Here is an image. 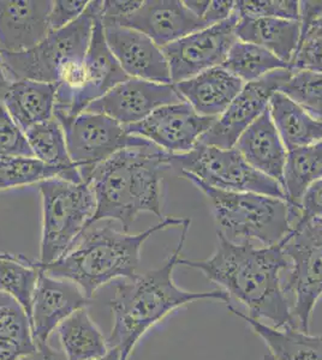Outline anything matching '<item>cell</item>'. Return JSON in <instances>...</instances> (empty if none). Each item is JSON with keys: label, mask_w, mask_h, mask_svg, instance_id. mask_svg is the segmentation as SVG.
<instances>
[{"label": "cell", "mask_w": 322, "mask_h": 360, "mask_svg": "<svg viewBox=\"0 0 322 360\" xmlns=\"http://www.w3.org/2000/svg\"><path fill=\"white\" fill-rule=\"evenodd\" d=\"M51 0H0V52L20 53L39 45L49 29Z\"/></svg>", "instance_id": "cell-19"}, {"label": "cell", "mask_w": 322, "mask_h": 360, "mask_svg": "<svg viewBox=\"0 0 322 360\" xmlns=\"http://www.w3.org/2000/svg\"><path fill=\"white\" fill-rule=\"evenodd\" d=\"M240 15L233 11L228 20L190 34L161 49L168 60L172 84L224 64L236 44Z\"/></svg>", "instance_id": "cell-11"}, {"label": "cell", "mask_w": 322, "mask_h": 360, "mask_svg": "<svg viewBox=\"0 0 322 360\" xmlns=\"http://www.w3.org/2000/svg\"><path fill=\"white\" fill-rule=\"evenodd\" d=\"M175 89L197 115L219 118L244 86L240 78L223 66L204 71L195 77L175 83Z\"/></svg>", "instance_id": "cell-20"}, {"label": "cell", "mask_w": 322, "mask_h": 360, "mask_svg": "<svg viewBox=\"0 0 322 360\" xmlns=\"http://www.w3.org/2000/svg\"><path fill=\"white\" fill-rule=\"evenodd\" d=\"M209 0H201V1H194V0H187V1H184V4H185V6L192 11L195 16L199 17V18H204V15L206 13V11H207V8H209ZM204 21V20H202ZM206 23V22H204Z\"/></svg>", "instance_id": "cell-43"}, {"label": "cell", "mask_w": 322, "mask_h": 360, "mask_svg": "<svg viewBox=\"0 0 322 360\" xmlns=\"http://www.w3.org/2000/svg\"><path fill=\"white\" fill-rule=\"evenodd\" d=\"M57 86L54 83L20 79L10 83L1 103L25 132L37 124L54 118Z\"/></svg>", "instance_id": "cell-22"}, {"label": "cell", "mask_w": 322, "mask_h": 360, "mask_svg": "<svg viewBox=\"0 0 322 360\" xmlns=\"http://www.w3.org/2000/svg\"><path fill=\"white\" fill-rule=\"evenodd\" d=\"M89 3L90 1H87V0H73V1L57 0V1H54L49 20L51 32L66 28V25H71L73 22L76 21L86 11Z\"/></svg>", "instance_id": "cell-36"}, {"label": "cell", "mask_w": 322, "mask_h": 360, "mask_svg": "<svg viewBox=\"0 0 322 360\" xmlns=\"http://www.w3.org/2000/svg\"><path fill=\"white\" fill-rule=\"evenodd\" d=\"M42 234L40 262L42 268L66 255L88 227L97 210L94 193L88 183L63 178L41 181Z\"/></svg>", "instance_id": "cell-7"}, {"label": "cell", "mask_w": 322, "mask_h": 360, "mask_svg": "<svg viewBox=\"0 0 322 360\" xmlns=\"http://www.w3.org/2000/svg\"><path fill=\"white\" fill-rule=\"evenodd\" d=\"M128 78L130 77L123 71L107 46L101 17L99 13L90 39L89 49L82 68L80 82L71 98L66 118L59 124L63 127L69 125L76 117L86 111L90 103L105 96L114 86L127 81Z\"/></svg>", "instance_id": "cell-15"}, {"label": "cell", "mask_w": 322, "mask_h": 360, "mask_svg": "<svg viewBox=\"0 0 322 360\" xmlns=\"http://www.w3.org/2000/svg\"><path fill=\"white\" fill-rule=\"evenodd\" d=\"M184 220L163 217L159 224L137 234L119 232L110 224L90 226L66 255L46 266L44 271L49 276L73 281L90 299L99 287L114 278H134L141 262V248L148 238L170 227L182 226Z\"/></svg>", "instance_id": "cell-4"}, {"label": "cell", "mask_w": 322, "mask_h": 360, "mask_svg": "<svg viewBox=\"0 0 322 360\" xmlns=\"http://www.w3.org/2000/svg\"><path fill=\"white\" fill-rule=\"evenodd\" d=\"M209 198L219 233L230 242L278 245L291 231L290 203L254 193H228L211 188L195 176L182 173Z\"/></svg>", "instance_id": "cell-6"}, {"label": "cell", "mask_w": 322, "mask_h": 360, "mask_svg": "<svg viewBox=\"0 0 322 360\" xmlns=\"http://www.w3.org/2000/svg\"><path fill=\"white\" fill-rule=\"evenodd\" d=\"M322 178V141L287 152L284 193L290 205L298 207L310 185Z\"/></svg>", "instance_id": "cell-28"}, {"label": "cell", "mask_w": 322, "mask_h": 360, "mask_svg": "<svg viewBox=\"0 0 322 360\" xmlns=\"http://www.w3.org/2000/svg\"><path fill=\"white\" fill-rule=\"evenodd\" d=\"M228 310L253 328L271 351L275 360H322V336L309 335L298 329H279L265 324L236 307L228 305Z\"/></svg>", "instance_id": "cell-24"}, {"label": "cell", "mask_w": 322, "mask_h": 360, "mask_svg": "<svg viewBox=\"0 0 322 360\" xmlns=\"http://www.w3.org/2000/svg\"><path fill=\"white\" fill-rule=\"evenodd\" d=\"M236 8V1L233 0H214L209 3V8L204 15V20L206 25H218L221 22L228 20V17L233 15V11Z\"/></svg>", "instance_id": "cell-41"}, {"label": "cell", "mask_w": 322, "mask_h": 360, "mask_svg": "<svg viewBox=\"0 0 322 360\" xmlns=\"http://www.w3.org/2000/svg\"><path fill=\"white\" fill-rule=\"evenodd\" d=\"M184 103L175 84L128 78L105 96L87 107L85 112L100 113L128 127L140 123L158 108Z\"/></svg>", "instance_id": "cell-14"}, {"label": "cell", "mask_w": 322, "mask_h": 360, "mask_svg": "<svg viewBox=\"0 0 322 360\" xmlns=\"http://www.w3.org/2000/svg\"><path fill=\"white\" fill-rule=\"evenodd\" d=\"M42 271L39 261H32L23 255L0 254V291L16 299L29 319L34 291Z\"/></svg>", "instance_id": "cell-30"}, {"label": "cell", "mask_w": 322, "mask_h": 360, "mask_svg": "<svg viewBox=\"0 0 322 360\" xmlns=\"http://www.w3.org/2000/svg\"><path fill=\"white\" fill-rule=\"evenodd\" d=\"M92 360H122V358H120V352L117 348H109V351H107L105 356Z\"/></svg>", "instance_id": "cell-45"}, {"label": "cell", "mask_w": 322, "mask_h": 360, "mask_svg": "<svg viewBox=\"0 0 322 360\" xmlns=\"http://www.w3.org/2000/svg\"><path fill=\"white\" fill-rule=\"evenodd\" d=\"M111 53L131 78L172 83L168 60L159 46L147 35L117 23H102Z\"/></svg>", "instance_id": "cell-16"}, {"label": "cell", "mask_w": 322, "mask_h": 360, "mask_svg": "<svg viewBox=\"0 0 322 360\" xmlns=\"http://www.w3.org/2000/svg\"><path fill=\"white\" fill-rule=\"evenodd\" d=\"M262 360H275L274 359L273 356H271V354H266L264 358H262Z\"/></svg>", "instance_id": "cell-46"}, {"label": "cell", "mask_w": 322, "mask_h": 360, "mask_svg": "<svg viewBox=\"0 0 322 360\" xmlns=\"http://www.w3.org/2000/svg\"><path fill=\"white\" fill-rule=\"evenodd\" d=\"M292 70H277L255 82L247 83L228 110L216 119L199 143L231 149L242 134L268 108L271 98L291 77Z\"/></svg>", "instance_id": "cell-12"}, {"label": "cell", "mask_w": 322, "mask_h": 360, "mask_svg": "<svg viewBox=\"0 0 322 360\" xmlns=\"http://www.w3.org/2000/svg\"><path fill=\"white\" fill-rule=\"evenodd\" d=\"M35 349L25 309L16 299L0 291V360H18Z\"/></svg>", "instance_id": "cell-26"}, {"label": "cell", "mask_w": 322, "mask_h": 360, "mask_svg": "<svg viewBox=\"0 0 322 360\" xmlns=\"http://www.w3.org/2000/svg\"><path fill=\"white\" fill-rule=\"evenodd\" d=\"M89 300L76 283L42 271L34 291L30 314L35 345L46 344L54 329L75 311L86 307Z\"/></svg>", "instance_id": "cell-17"}, {"label": "cell", "mask_w": 322, "mask_h": 360, "mask_svg": "<svg viewBox=\"0 0 322 360\" xmlns=\"http://www.w3.org/2000/svg\"><path fill=\"white\" fill-rule=\"evenodd\" d=\"M57 176L75 183L83 181L76 167H56L42 162L37 158L25 156L0 159V191L37 183L40 184L41 181Z\"/></svg>", "instance_id": "cell-29"}, {"label": "cell", "mask_w": 322, "mask_h": 360, "mask_svg": "<svg viewBox=\"0 0 322 360\" xmlns=\"http://www.w3.org/2000/svg\"><path fill=\"white\" fill-rule=\"evenodd\" d=\"M190 224L192 220H184L178 244L163 266L144 274H136L129 280L124 278L123 283L116 285L114 297L110 300L114 324L107 346L117 348L122 360L129 359L140 339L177 309L211 299L230 303V295L223 290L188 292L175 285L173 271L180 264Z\"/></svg>", "instance_id": "cell-2"}, {"label": "cell", "mask_w": 322, "mask_h": 360, "mask_svg": "<svg viewBox=\"0 0 322 360\" xmlns=\"http://www.w3.org/2000/svg\"><path fill=\"white\" fill-rule=\"evenodd\" d=\"M216 236L211 257L202 261L180 258V266L200 270L230 298L235 297L243 304L254 319L269 321L279 329H298L283 290V271L287 262L280 245L256 248L252 243L230 242L219 232Z\"/></svg>", "instance_id": "cell-1"}, {"label": "cell", "mask_w": 322, "mask_h": 360, "mask_svg": "<svg viewBox=\"0 0 322 360\" xmlns=\"http://www.w3.org/2000/svg\"><path fill=\"white\" fill-rule=\"evenodd\" d=\"M279 245L287 262L283 290L299 330L308 333L322 297V219L299 220Z\"/></svg>", "instance_id": "cell-8"}, {"label": "cell", "mask_w": 322, "mask_h": 360, "mask_svg": "<svg viewBox=\"0 0 322 360\" xmlns=\"http://www.w3.org/2000/svg\"><path fill=\"white\" fill-rule=\"evenodd\" d=\"M278 91L291 98L311 117L322 120V72L294 71Z\"/></svg>", "instance_id": "cell-33"}, {"label": "cell", "mask_w": 322, "mask_h": 360, "mask_svg": "<svg viewBox=\"0 0 322 360\" xmlns=\"http://www.w3.org/2000/svg\"><path fill=\"white\" fill-rule=\"evenodd\" d=\"M216 119L197 115L189 103H180L160 107L140 123L124 129L129 135L142 137L163 152L178 155L192 152Z\"/></svg>", "instance_id": "cell-13"}, {"label": "cell", "mask_w": 322, "mask_h": 360, "mask_svg": "<svg viewBox=\"0 0 322 360\" xmlns=\"http://www.w3.org/2000/svg\"><path fill=\"white\" fill-rule=\"evenodd\" d=\"M117 25L147 35L160 49L209 27L180 0L143 1L136 13Z\"/></svg>", "instance_id": "cell-18"}, {"label": "cell", "mask_w": 322, "mask_h": 360, "mask_svg": "<svg viewBox=\"0 0 322 360\" xmlns=\"http://www.w3.org/2000/svg\"><path fill=\"white\" fill-rule=\"evenodd\" d=\"M18 360H69L66 353L46 344L37 345V349L28 356H22Z\"/></svg>", "instance_id": "cell-42"}, {"label": "cell", "mask_w": 322, "mask_h": 360, "mask_svg": "<svg viewBox=\"0 0 322 360\" xmlns=\"http://www.w3.org/2000/svg\"><path fill=\"white\" fill-rule=\"evenodd\" d=\"M172 168L221 191L260 193L286 201L282 185L252 167L236 148L199 143L192 152L172 155Z\"/></svg>", "instance_id": "cell-9"}, {"label": "cell", "mask_w": 322, "mask_h": 360, "mask_svg": "<svg viewBox=\"0 0 322 360\" xmlns=\"http://www.w3.org/2000/svg\"><path fill=\"white\" fill-rule=\"evenodd\" d=\"M10 83L11 82H10L8 78L6 77L4 69H3V65H1V60H0V101H1V98L4 96L5 91L8 90Z\"/></svg>", "instance_id": "cell-44"}, {"label": "cell", "mask_w": 322, "mask_h": 360, "mask_svg": "<svg viewBox=\"0 0 322 360\" xmlns=\"http://www.w3.org/2000/svg\"><path fill=\"white\" fill-rule=\"evenodd\" d=\"M322 20V1H299V44L298 49L314 37L318 23Z\"/></svg>", "instance_id": "cell-38"}, {"label": "cell", "mask_w": 322, "mask_h": 360, "mask_svg": "<svg viewBox=\"0 0 322 360\" xmlns=\"http://www.w3.org/2000/svg\"><path fill=\"white\" fill-rule=\"evenodd\" d=\"M18 156L35 158L25 132L20 130L0 101V159Z\"/></svg>", "instance_id": "cell-35"}, {"label": "cell", "mask_w": 322, "mask_h": 360, "mask_svg": "<svg viewBox=\"0 0 322 360\" xmlns=\"http://www.w3.org/2000/svg\"><path fill=\"white\" fill-rule=\"evenodd\" d=\"M237 39L267 49L280 60L291 64L299 44V22L279 18L240 17Z\"/></svg>", "instance_id": "cell-23"}, {"label": "cell", "mask_w": 322, "mask_h": 360, "mask_svg": "<svg viewBox=\"0 0 322 360\" xmlns=\"http://www.w3.org/2000/svg\"><path fill=\"white\" fill-rule=\"evenodd\" d=\"M240 17L249 18H279L299 20V1L297 0H264V1H236Z\"/></svg>", "instance_id": "cell-34"}, {"label": "cell", "mask_w": 322, "mask_h": 360, "mask_svg": "<svg viewBox=\"0 0 322 360\" xmlns=\"http://www.w3.org/2000/svg\"><path fill=\"white\" fill-rule=\"evenodd\" d=\"M292 71H316L322 72V39H311L301 46L290 64Z\"/></svg>", "instance_id": "cell-37"}, {"label": "cell", "mask_w": 322, "mask_h": 360, "mask_svg": "<svg viewBox=\"0 0 322 360\" xmlns=\"http://www.w3.org/2000/svg\"><path fill=\"white\" fill-rule=\"evenodd\" d=\"M143 1L141 0H101L100 17L102 23H117L136 13Z\"/></svg>", "instance_id": "cell-39"}, {"label": "cell", "mask_w": 322, "mask_h": 360, "mask_svg": "<svg viewBox=\"0 0 322 360\" xmlns=\"http://www.w3.org/2000/svg\"><path fill=\"white\" fill-rule=\"evenodd\" d=\"M25 134L37 159L56 167H76L70 159L66 132L57 119L37 124Z\"/></svg>", "instance_id": "cell-32"}, {"label": "cell", "mask_w": 322, "mask_h": 360, "mask_svg": "<svg viewBox=\"0 0 322 360\" xmlns=\"http://www.w3.org/2000/svg\"><path fill=\"white\" fill-rule=\"evenodd\" d=\"M268 110L287 152L321 142L322 120L311 117L280 91L271 98Z\"/></svg>", "instance_id": "cell-25"}, {"label": "cell", "mask_w": 322, "mask_h": 360, "mask_svg": "<svg viewBox=\"0 0 322 360\" xmlns=\"http://www.w3.org/2000/svg\"><path fill=\"white\" fill-rule=\"evenodd\" d=\"M63 352L69 360H92L105 356L106 340L90 319L86 307L75 311L58 327Z\"/></svg>", "instance_id": "cell-27"}, {"label": "cell", "mask_w": 322, "mask_h": 360, "mask_svg": "<svg viewBox=\"0 0 322 360\" xmlns=\"http://www.w3.org/2000/svg\"><path fill=\"white\" fill-rule=\"evenodd\" d=\"M223 68L240 78L242 82H255L277 70L291 69L290 64L260 46L237 40L230 49Z\"/></svg>", "instance_id": "cell-31"}, {"label": "cell", "mask_w": 322, "mask_h": 360, "mask_svg": "<svg viewBox=\"0 0 322 360\" xmlns=\"http://www.w3.org/2000/svg\"><path fill=\"white\" fill-rule=\"evenodd\" d=\"M297 208L299 210V220L313 217L322 219V178L306 188Z\"/></svg>", "instance_id": "cell-40"}, {"label": "cell", "mask_w": 322, "mask_h": 360, "mask_svg": "<svg viewBox=\"0 0 322 360\" xmlns=\"http://www.w3.org/2000/svg\"><path fill=\"white\" fill-rule=\"evenodd\" d=\"M101 0L90 1L80 18L66 28L49 32L34 49L20 53L0 52V60L10 82L30 79L57 86L54 119L66 118L81 78L95 20Z\"/></svg>", "instance_id": "cell-5"}, {"label": "cell", "mask_w": 322, "mask_h": 360, "mask_svg": "<svg viewBox=\"0 0 322 360\" xmlns=\"http://www.w3.org/2000/svg\"><path fill=\"white\" fill-rule=\"evenodd\" d=\"M63 129L71 162L85 183L99 165L116 153L153 144L139 136L129 135L122 124L100 113L83 112Z\"/></svg>", "instance_id": "cell-10"}, {"label": "cell", "mask_w": 322, "mask_h": 360, "mask_svg": "<svg viewBox=\"0 0 322 360\" xmlns=\"http://www.w3.org/2000/svg\"><path fill=\"white\" fill-rule=\"evenodd\" d=\"M252 167L275 180L284 188L286 150L267 108L242 134L235 146Z\"/></svg>", "instance_id": "cell-21"}, {"label": "cell", "mask_w": 322, "mask_h": 360, "mask_svg": "<svg viewBox=\"0 0 322 360\" xmlns=\"http://www.w3.org/2000/svg\"><path fill=\"white\" fill-rule=\"evenodd\" d=\"M168 168L172 154L154 144L123 149L99 165L87 181L97 202L89 227L114 220L128 233L141 213L154 214L161 221V180Z\"/></svg>", "instance_id": "cell-3"}]
</instances>
